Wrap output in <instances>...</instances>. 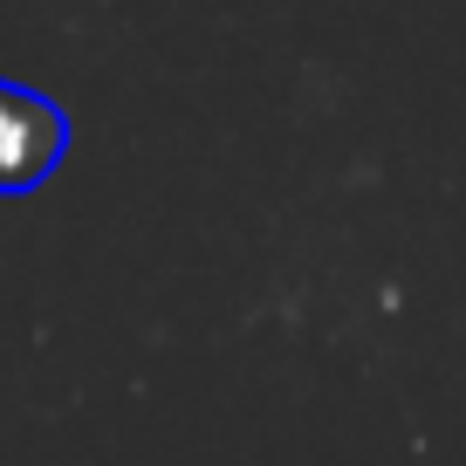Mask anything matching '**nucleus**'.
<instances>
[{
  "instance_id": "1",
  "label": "nucleus",
  "mask_w": 466,
  "mask_h": 466,
  "mask_svg": "<svg viewBox=\"0 0 466 466\" xmlns=\"http://www.w3.org/2000/svg\"><path fill=\"white\" fill-rule=\"evenodd\" d=\"M62 151H69V116L56 96L28 83H0V192H35L56 178Z\"/></svg>"
}]
</instances>
